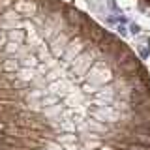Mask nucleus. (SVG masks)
I'll return each mask as SVG.
<instances>
[{
  "mask_svg": "<svg viewBox=\"0 0 150 150\" xmlns=\"http://www.w3.org/2000/svg\"><path fill=\"white\" fill-rule=\"evenodd\" d=\"M141 2H143L145 6H148V8H150V0H141Z\"/></svg>",
  "mask_w": 150,
  "mask_h": 150,
  "instance_id": "f03ea898",
  "label": "nucleus"
},
{
  "mask_svg": "<svg viewBox=\"0 0 150 150\" xmlns=\"http://www.w3.org/2000/svg\"><path fill=\"white\" fill-rule=\"evenodd\" d=\"M0 150H150V71L66 0H0Z\"/></svg>",
  "mask_w": 150,
  "mask_h": 150,
  "instance_id": "f257e3e1",
  "label": "nucleus"
}]
</instances>
